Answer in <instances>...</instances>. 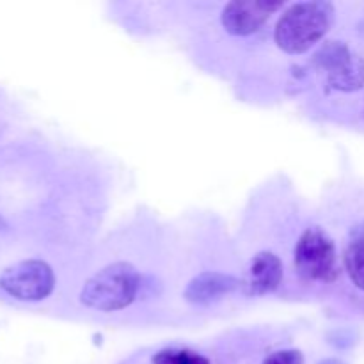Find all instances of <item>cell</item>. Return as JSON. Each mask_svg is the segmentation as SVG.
<instances>
[{
  "instance_id": "6da1fadb",
  "label": "cell",
  "mask_w": 364,
  "mask_h": 364,
  "mask_svg": "<svg viewBox=\"0 0 364 364\" xmlns=\"http://www.w3.org/2000/svg\"><path fill=\"white\" fill-rule=\"evenodd\" d=\"M334 6L326 0H308L288 7L274 31L276 45L290 55L306 53L329 32Z\"/></svg>"
},
{
  "instance_id": "7a4b0ae2",
  "label": "cell",
  "mask_w": 364,
  "mask_h": 364,
  "mask_svg": "<svg viewBox=\"0 0 364 364\" xmlns=\"http://www.w3.org/2000/svg\"><path fill=\"white\" fill-rule=\"evenodd\" d=\"M141 277L132 263L116 262L107 265L85 281L80 302L96 311H119L137 297Z\"/></svg>"
},
{
  "instance_id": "3957f363",
  "label": "cell",
  "mask_w": 364,
  "mask_h": 364,
  "mask_svg": "<svg viewBox=\"0 0 364 364\" xmlns=\"http://www.w3.org/2000/svg\"><path fill=\"white\" fill-rule=\"evenodd\" d=\"M295 269L304 279L331 283L340 274L333 238L322 228H309L295 245Z\"/></svg>"
},
{
  "instance_id": "277c9868",
  "label": "cell",
  "mask_w": 364,
  "mask_h": 364,
  "mask_svg": "<svg viewBox=\"0 0 364 364\" xmlns=\"http://www.w3.org/2000/svg\"><path fill=\"white\" fill-rule=\"evenodd\" d=\"M0 288L18 301L39 302L53 291L55 276L48 263L25 259L7 267L0 274Z\"/></svg>"
},
{
  "instance_id": "5b68a950",
  "label": "cell",
  "mask_w": 364,
  "mask_h": 364,
  "mask_svg": "<svg viewBox=\"0 0 364 364\" xmlns=\"http://www.w3.org/2000/svg\"><path fill=\"white\" fill-rule=\"evenodd\" d=\"M315 63L327 71V82L341 92H354L364 85V59L345 43L329 41L315 55Z\"/></svg>"
},
{
  "instance_id": "8992f818",
  "label": "cell",
  "mask_w": 364,
  "mask_h": 364,
  "mask_svg": "<svg viewBox=\"0 0 364 364\" xmlns=\"http://www.w3.org/2000/svg\"><path fill=\"white\" fill-rule=\"evenodd\" d=\"M281 7V2L269 0H235L223 11V27L231 36H251L265 25V21Z\"/></svg>"
},
{
  "instance_id": "52a82bcc",
  "label": "cell",
  "mask_w": 364,
  "mask_h": 364,
  "mask_svg": "<svg viewBox=\"0 0 364 364\" xmlns=\"http://www.w3.org/2000/svg\"><path fill=\"white\" fill-rule=\"evenodd\" d=\"M281 281H283V263L274 252L263 251L258 252L249 263L247 272L242 281V290L251 297L269 295L277 290Z\"/></svg>"
},
{
  "instance_id": "ba28073f",
  "label": "cell",
  "mask_w": 364,
  "mask_h": 364,
  "mask_svg": "<svg viewBox=\"0 0 364 364\" xmlns=\"http://www.w3.org/2000/svg\"><path fill=\"white\" fill-rule=\"evenodd\" d=\"M240 288L242 281H238L237 277L220 272H203L188 283L183 295L191 304L206 306L220 301L223 297L231 295Z\"/></svg>"
},
{
  "instance_id": "9c48e42d",
  "label": "cell",
  "mask_w": 364,
  "mask_h": 364,
  "mask_svg": "<svg viewBox=\"0 0 364 364\" xmlns=\"http://www.w3.org/2000/svg\"><path fill=\"white\" fill-rule=\"evenodd\" d=\"M345 269L352 283L364 291V235L355 237L345 251Z\"/></svg>"
},
{
  "instance_id": "30bf717a",
  "label": "cell",
  "mask_w": 364,
  "mask_h": 364,
  "mask_svg": "<svg viewBox=\"0 0 364 364\" xmlns=\"http://www.w3.org/2000/svg\"><path fill=\"white\" fill-rule=\"evenodd\" d=\"M153 364H210V361L191 350H162L153 358Z\"/></svg>"
},
{
  "instance_id": "8fae6325",
  "label": "cell",
  "mask_w": 364,
  "mask_h": 364,
  "mask_svg": "<svg viewBox=\"0 0 364 364\" xmlns=\"http://www.w3.org/2000/svg\"><path fill=\"white\" fill-rule=\"evenodd\" d=\"M263 364H304V358L299 350H279L269 355Z\"/></svg>"
}]
</instances>
